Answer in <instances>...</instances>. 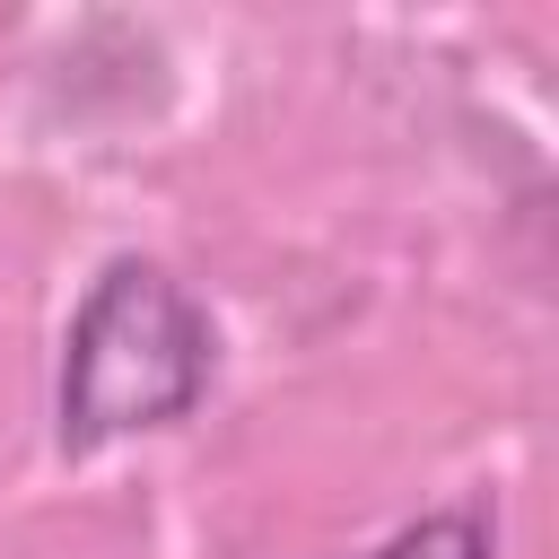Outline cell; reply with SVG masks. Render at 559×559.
Segmentation results:
<instances>
[{
	"label": "cell",
	"instance_id": "6da1fadb",
	"mask_svg": "<svg viewBox=\"0 0 559 559\" xmlns=\"http://www.w3.org/2000/svg\"><path fill=\"white\" fill-rule=\"evenodd\" d=\"M218 376V323L210 306L148 253H114L61 341L52 384V437L61 454H105L122 437L192 419V402Z\"/></svg>",
	"mask_w": 559,
	"mask_h": 559
},
{
	"label": "cell",
	"instance_id": "7a4b0ae2",
	"mask_svg": "<svg viewBox=\"0 0 559 559\" xmlns=\"http://www.w3.org/2000/svg\"><path fill=\"white\" fill-rule=\"evenodd\" d=\"M489 550H498V533L480 507H437V515L402 524L393 542H376L367 559H489Z\"/></svg>",
	"mask_w": 559,
	"mask_h": 559
}]
</instances>
